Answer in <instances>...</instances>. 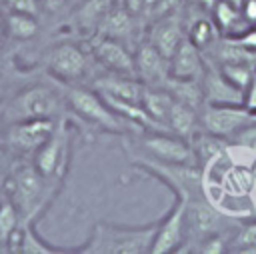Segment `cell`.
Segmentation results:
<instances>
[{
	"mask_svg": "<svg viewBox=\"0 0 256 254\" xmlns=\"http://www.w3.org/2000/svg\"><path fill=\"white\" fill-rule=\"evenodd\" d=\"M56 182L44 178L32 160L12 162L4 174V196L18 208L22 222H34L54 196Z\"/></svg>",
	"mask_w": 256,
	"mask_h": 254,
	"instance_id": "1",
	"label": "cell"
},
{
	"mask_svg": "<svg viewBox=\"0 0 256 254\" xmlns=\"http://www.w3.org/2000/svg\"><path fill=\"white\" fill-rule=\"evenodd\" d=\"M158 230V222L122 226L98 222L90 238L76 248L80 254H148Z\"/></svg>",
	"mask_w": 256,
	"mask_h": 254,
	"instance_id": "2",
	"label": "cell"
},
{
	"mask_svg": "<svg viewBox=\"0 0 256 254\" xmlns=\"http://www.w3.org/2000/svg\"><path fill=\"white\" fill-rule=\"evenodd\" d=\"M64 108V98L46 84H28L2 100L6 124L30 118H58Z\"/></svg>",
	"mask_w": 256,
	"mask_h": 254,
	"instance_id": "3",
	"label": "cell"
},
{
	"mask_svg": "<svg viewBox=\"0 0 256 254\" xmlns=\"http://www.w3.org/2000/svg\"><path fill=\"white\" fill-rule=\"evenodd\" d=\"M64 98H66V104L72 108V112L76 116H80L82 120L94 124L100 130H106L112 134H122V130H124L122 118L106 104V100L96 90L70 86V88H66Z\"/></svg>",
	"mask_w": 256,
	"mask_h": 254,
	"instance_id": "4",
	"label": "cell"
},
{
	"mask_svg": "<svg viewBox=\"0 0 256 254\" xmlns=\"http://www.w3.org/2000/svg\"><path fill=\"white\" fill-rule=\"evenodd\" d=\"M140 150L144 156L160 162L198 164L192 144L170 130H144V136L140 138Z\"/></svg>",
	"mask_w": 256,
	"mask_h": 254,
	"instance_id": "5",
	"label": "cell"
},
{
	"mask_svg": "<svg viewBox=\"0 0 256 254\" xmlns=\"http://www.w3.org/2000/svg\"><path fill=\"white\" fill-rule=\"evenodd\" d=\"M68 156H70V134L64 120H60L52 136L32 154V164L38 168V172L44 178L52 182H60L68 166Z\"/></svg>",
	"mask_w": 256,
	"mask_h": 254,
	"instance_id": "6",
	"label": "cell"
},
{
	"mask_svg": "<svg viewBox=\"0 0 256 254\" xmlns=\"http://www.w3.org/2000/svg\"><path fill=\"white\" fill-rule=\"evenodd\" d=\"M198 116L202 130L220 138H230L240 128L256 120V114H252L244 104H204Z\"/></svg>",
	"mask_w": 256,
	"mask_h": 254,
	"instance_id": "7",
	"label": "cell"
},
{
	"mask_svg": "<svg viewBox=\"0 0 256 254\" xmlns=\"http://www.w3.org/2000/svg\"><path fill=\"white\" fill-rule=\"evenodd\" d=\"M54 118H30L12 122L6 128V148L18 156H32L56 130Z\"/></svg>",
	"mask_w": 256,
	"mask_h": 254,
	"instance_id": "8",
	"label": "cell"
},
{
	"mask_svg": "<svg viewBox=\"0 0 256 254\" xmlns=\"http://www.w3.org/2000/svg\"><path fill=\"white\" fill-rule=\"evenodd\" d=\"M186 202L188 198L176 196L168 214H164V218L158 220V230L150 254H170L180 250L186 236Z\"/></svg>",
	"mask_w": 256,
	"mask_h": 254,
	"instance_id": "9",
	"label": "cell"
},
{
	"mask_svg": "<svg viewBox=\"0 0 256 254\" xmlns=\"http://www.w3.org/2000/svg\"><path fill=\"white\" fill-rule=\"evenodd\" d=\"M88 66L86 54L72 42H60L46 54V70L60 82H74L84 76Z\"/></svg>",
	"mask_w": 256,
	"mask_h": 254,
	"instance_id": "10",
	"label": "cell"
},
{
	"mask_svg": "<svg viewBox=\"0 0 256 254\" xmlns=\"http://www.w3.org/2000/svg\"><path fill=\"white\" fill-rule=\"evenodd\" d=\"M92 54L108 72L136 78L134 56L126 50V46L120 40L96 34V38L92 40Z\"/></svg>",
	"mask_w": 256,
	"mask_h": 254,
	"instance_id": "11",
	"label": "cell"
},
{
	"mask_svg": "<svg viewBox=\"0 0 256 254\" xmlns=\"http://www.w3.org/2000/svg\"><path fill=\"white\" fill-rule=\"evenodd\" d=\"M134 66H136V78L144 86L162 88L168 74V60L150 44H140L134 54Z\"/></svg>",
	"mask_w": 256,
	"mask_h": 254,
	"instance_id": "12",
	"label": "cell"
},
{
	"mask_svg": "<svg viewBox=\"0 0 256 254\" xmlns=\"http://www.w3.org/2000/svg\"><path fill=\"white\" fill-rule=\"evenodd\" d=\"M168 74L180 80H196L200 82L204 76V58L200 54V48L184 38L182 44L176 48L172 58L168 60Z\"/></svg>",
	"mask_w": 256,
	"mask_h": 254,
	"instance_id": "13",
	"label": "cell"
},
{
	"mask_svg": "<svg viewBox=\"0 0 256 254\" xmlns=\"http://www.w3.org/2000/svg\"><path fill=\"white\" fill-rule=\"evenodd\" d=\"M204 198L206 196L202 194V196L190 198L186 202V228H190V232H194L196 236H202V238L216 234L218 224H220L218 212Z\"/></svg>",
	"mask_w": 256,
	"mask_h": 254,
	"instance_id": "14",
	"label": "cell"
},
{
	"mask_svg": "<svg viewBox=\"0 0 256 254\" xmlns=\"http://www.w3.org/2000/svg\"><path fill=\"white\" fill-rule=\"evenodd\" d=\"M144 84L132 76H124V74H106L94 80V90L98 94L104 96H114L120 100H128V102H142V94H144Z\"/></svg>",
	"mask_w": 256,
	"mask_h": 254,
	"instance_id": "15",
	"label": "cell"
},
{
	"mask_svg": "<svg viewBox=\"0 0 256 254\" xmlns=\"http://www.w3.org/2000/svg\"><path fill=\"white\" fill-rule=\"evenodd\" d=\"M184 40V30L178 18L174 16H162L156 20V24L150 30V44L166 58L170 60L172 54L176 52V48L182 44Z\"/></svg>",
	"mask_w": 256,
	"mask_h": 254,
	"instance_id": "16",
	"label": "cell"
},
{
	"mask_svg": "<svg viewBox=\"0 0 256 254\" xmlns=\"http://www.w3.org/2000/svg\"><path fill=\"white\" fill-rule=\"evenodd\" d=\"M204 102L206 104H242L244 102V92L238 90L236 86H232L220 70H204Z\"/></svg>",
	"mask_w": 256,
	"mask_h": 254,
	"instance_id": "17",
	"label": "cell"
},
{
	"mask_svg": "<svg viewBox=\"0 0 256 254\" xmlns=\"http://www.w3.org/2000/svg\"><path fill=\"white\" fill-rule=\"evenodd\" d=\"M168 128L170 132H174L176 136L184 138V140H192L198 134V124H200V116L198 110H194L192 106L180 102L174 98V104L170 108V116H168Z\"/></svg>",
	"mask_w": 256,
	"mask_h": 254,
	"instance_id": "18",
	"label": "cell"
},
{
	"mask_svg": "<svg viewBox=\"0 0 256 254\" xmlns=\"http://www.w3.org/2000/svg\"><path fill=\"white\" fill-rule=\"evenodd\" d=\"M112 8V0H82L72 20L82 32H96L106 14Z\"/></svg>",
	"mask_w": 256,
	"mask_h": 254,
	"instance_id": "19",
	"label": "cell"
},
{
	"mask_svg": "<svg viewBox=\"0 0 256 254\" xmlns=\"http://www.w3.org/2000/svg\"><path fill=\"white\" fill-rule=\"evenodd\" d=\"M212 18H214V24L228 36V38H234L238 34H242L244 30L252 28L248 26V22L242 18V12L238 6L230 4L228 0H218L216 6L212 8Z\"/></svg>",
	"mask_w": 256,
	"mask_h": 254,
	"instance_id": "20",
	"label": "cell"
},
{
	"mask_svg": "<svg viewBox=\"0 0 256 254\" xmlns=\"http://www.w3.org/2000/svg\"><path fill=\"white\" fill-rule=\"evenodd\" d=\"M132 16L134 14L126 6L110 8V12L106 14V18L98 26L96 34L108 36V38H116V40L122 42V40H126L132 34Z\"/></svg>",
	"mask_w": 256,
	"mask_h": 254,
	"instance_id": "21",
	"label": "cell"
},
{
	"mask_svg": "<svg viewBox=\"0 0 256 254\" xmlns=\"http://www.w3.org/2000/svg\"><path fill=\"white\" fill-rule=\"evenodd\" d=\"M2 22H4V28H6L8 38L20 40V42L32 40L38 34V30H40L38 16H32V14H22V12L6 10L2 14Z\"/></svg>",
	"mask_w": 256,
	"mask_h": 254,
	"instance_id": "22",
	"label": "cell"
},
{
	"mask_svg": "<svg viewBox=\"0 0 256 254\" xmlns=\"http://www.w3.org/2000/svg\"><path fill=\"white\" fill-rule=\"evenodd\" d=\"M174 104V96L166 90V88H154V86H146L144 94H142V106L146 108V112L160 124H164L168 128V116H170V108ZM170 130V128H168Z\"/></svg>",
	"mask_w": 256,
	"mask_h": 254,
	"instance_id": "23",
	"label": "cell"
},
{
	"mask_svg": "<svg viewBox=\"0 0 256 254\" xmlns=\"http://www.w3.org/2000/svg\"><path fill=\"white\" fill-rule=\"evenodd\" d=\"M190 144H192V148H194L198 166L212 164L214 160H218V158L226 152V142H224V138L214 136V134H210V132L196 134V136L190 140Z\"/></svg>",
	"mask_w": 256,
	"mask_h": 254,
	"instance_id": "24",
	"label": "cell"
},
{
	"mask_svg": "<svg viewBox=\"0 0 256 254\" xmlns=\"http://www.w3.org/2000/svg\"><path fill=\"white\" fill-rule=\"evenodd\" d=\"M76 252V248H56L48 244L34 228V222H22V238H20V254H62Z\"/></svg>",
	"mask_w": 256,
	"mask_h": 254,
	"instance_id": "25",
	"label": "cell"
},
{
	"mask_svg": "<svg viewBox=\"0 0 256 254\" xmlns=\"http://www.w3.org/2000/svg\"><path fill=\"white\" fill-rule=\"evenodd\" d=\"M220 72L232 86H236L238 90L244 92L252 80L254 70L250 68V62H222Z\"/></svg>",
	"mask_w": 256,
	"mask_h": 254,
	"instance_id": "26",
	"label": "cell"
},
{
	"mask_svg": "<svg viewBox=\"0 0 256 254\" xmlns=\"http://www.w3.org/2000/svg\"><path fill=\"white\" fill-rule=\"evenodd\" d=\"M22 224L18 208L4 196L0 202V246L8 240V236Z\"/></svg>",
	"mask_w": 256,
	"mask_h": 254,
	"instance_id": "27",
	"label": "cell"
},
{
	"mask_svg": "<svg viewBox=\"0 0 256 254\" xmlns=\"http://www.w3.org/2000/svg\"><path fill=\"white\" fill-rule=\"evenodd\" d=\"M176 0H126V8L132 14H146V16H156L162 18L170 12Z\"/></svg>",
	"mask_w": 256,
	"mask_h": 254,
	"instance_id": "28",
	"label": "cell"
},
{
	"mask_svg": "<svg viewBox=\"0 0 256 254\" xmlns=\"http://www.w3.org/2000/svg\"><path fill=\"white\" fill-rule=\"evenodd\" d=\"M232 252H250L256 254V220L242 226L236 234V238L230 242Z\"/></svg>",
	"mask_w": 256,
	"mask_h": 254,
	"instance_id": "29",
	"label": "cell"
},
{
	"mask_svg": "<svg viewBox=\"0 0 256 254\" xmlns=\"http://www.w3.org/2000/svg\"><path fill=\"white\" fill-rule=\"evenodd\" d=\"M212 38H214V24L208 18H198L192 22L190 32H188V40H192L198 48L208 46Z\"/></svg>",
	"mask_w": 256,
	"mask_h": 254,
	"instance_id": "30",
	"label": "cell"
},
{
	"mask_svg": "<svg viewBox=\"0 0 256 254\" xmlns=\"http://www.w3.org/2000/svg\"><path fill=\"white\" fill-rule=\"evenodd\" d=\"M234 142L238 146H242L244 150H250L256 154V120L246 124L244 128H240L236 134H234Z\"/></svg>",
	"mask_w": 256,
	"mask_h": 254,
	"instance_id": "31",
	"label": "cell"
},
{
	"mask_svg": "<svg viewBox=\"0 0 256 254\" xmlns=\"http://www.w3.org/2000/svg\"><path fill=\"white\" fill-rule=\"evenodd\" d=\"M2 6H6L12 12H22V14H40V4L38 0H2Z\"/></svg>",
	"mask_w": 256,
	"mask_h": 254,
	"instance_id": "32",
	"label": "cell"
},
{
	"mask_svg": "<svg viewBox=\"0 0 256 254\" xmlns=\"http://www.w3.org/2000/svg\"><path fill=\"white\" fill-rule=\"evenodd\" d=\"M198 252H202V254H222V252H226V242L220 236V232L210 234V236L204 238V242L200 244Z\"/></svg>",
	"mask_w": 256,
	"mask_h": 254,
	"instance_id": "33",
	"label": "cell"
},
{
	"mask_svg": "<svg viewBox=\"0 0 256 254\" xmlns=\"http://www.w3.org/2000/svg\"><path fill=\"white\" fill-rule=\"evenodd\" d=\"M252 114H256V68L252 72V80L248 84V88L244 90V102H242Z\"/></svg>",
	"mask_w": 256,
	"mask_h": 254,
	"instance_id": "34",
	"label": "cell"
},
{
	"mask_svg": "<svg viewBox=\"0 0 256 254\" xmlns=\"http://www.w3.org/2000/svg\"><path fill=\"white\" fill-rule=\"evenodd\" d=\"M240 12L242 18L248 22V26H256V0H242Z\"/></svg>",
	"mask_w": 256,
	"mask_h": 254,
	"instance_id": "35",
	"label": "cell"
},
{
	"mask_svg": "<svg viewBox=\"0 0 256 254\" xmlns=\"http://www.w3.org/2000/svg\"><path fill=\"white\" fill-rule=\"evenodd\" d=\"M64 2H66V0H38L40 10H46V12H50V14L58 12V10L64 6Z\"/></svg>",
	"mask_w": 256,
	"mask_h": 254,
	"instance_id": "36",
	"label": "cell"
},
{
	"mask_svg": "<svg viewBox=\"0 0 256 254\" xmlns=\"http://www.w3.org/2000/svg\"><path fill=\"white\" fill-rule=\"evenodd\" d=\"M10 150L6 148V146H0V176H4L6 172H8V168H10Z\"/></svg>",
	"mask_w": 256,
	"mask_h": 254,
	"instance_id": "37",
	"label": "cell"
},
{
	"mask_svg": "<svg viewBox=\"0 0 256 254\" xmlns=\"http://www.w3.org/2000/svg\"><path fill=\"white\" fill-rule=\"evenodd\" d=\"M6 120H4V112H2V102H0V146H6Z\"/></svg>",
	"mask_w": 256,
	"mask_h": 254,
	"instance_id": "38",
	"label": "cell"
},
{
	"mask_svg": "<svg viewBox=\"0 0 256 254\" xmlns=\"http://www.w3.org/2000/svg\"><path fill=\"white\" fill-rule=\"evenodd\" d=\"M8 34H6V28H4V22H2V16H0V50L4 48V42H6Z\"/></svg>",
	"mask_w": 256,
	"mask_h": 254,
	"instance_id": "39",
	"label": "cell"
},
{
	"mask_svg": "<svg viewBox=\"0 0 256 254\" xmlns=\"http://www.w3.org/2000/svg\"><path fill=\"white\" fill-rule=\"evenodd\" d=\"M198 2H200V4H202L206 10H210V12H212V8L216 6V2H218V0H198Z\"/></svg>",
	"mask_w": 256,
	"mask_h": 254,
	"instance_id": "40",
	"label": "cell"
},
{
	"mask_svg": "<svg viewBox=\"0 0 256 254\" xmlns=\"http://www.w3.org/2000/svg\"><path fill=\"white\" fill-rule=\"evenodd\" d=\"M228 2L234 4V6H238V8H240V4H242V0H228Z\"/></svg>",
	"mask_w": 256,
	"mask_h": 254,
	"instance_id": "41",
	"label": "cell"
},
{
	"mask_svg": "<svg viewBox=\"0 0 256 254\" xmlns=\"http://www.w3.org/2000/svg\"><path fill=\"white\" fill-rule=\"evenodd\" d=\"M2 198H4V192H0V202H2Z\"/></svg>",
	"mask_w": 256,
	"mask_h": 254,
	"instance_id": "42",
	"label": "cell"
}]
</instances>
